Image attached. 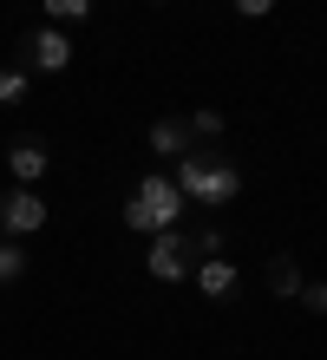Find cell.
Segmentation results:
<instances>
[{
	"instance_id": "1",
	"label": "cell",
	"mask_w": 327,
	"mask_h": 360,
	"mask_svg": "<svg viewBox=\"0 0 327 360\" xmlns=\"http://www.w3.org/2000/svg\"><path fill=\"white\" fill-rule=\"evenodd\" d=\"M184 190V203H210V210H223L243 197V164H236L229 151H184L177 158V177H170Z\"/></svg>"
},
{
	"instance_id": "2",
	"label": "cell",
	"mask_w": 327,
	"mask_h": 360,
	"mask_svg": "<svg viewBox=\"0 0 327 360\" xmlns=\"http://www.w3.org/2000/svg\"><path fill=\"white\" fill-rule=\"evenodd\" d=\"M184 217V190L150 171L138 190H131V203H124V229H138V236H158V229H177Z\"/></svg>"
},
{
	"instance_id": "3",
	"label": "cell",
	"mask_w": 327,
	"mask_h": 360,
	"mask_svg": "<svg viewBox=\"0 0 327 360\" xmlns=\"http://www.w3.org/2000/svg\"><path fill=\"white\" fill-rule=\"evenodd\" d=\"M72 66V39L59 27H33L20 33V72H65Z\"/></svg>"
},
{
	"instance_id": "4",
	"label": "cell",
	"mask_w": 327,
	"mask_h": 360,
	"mask_svg": "<svg viewBox=\"0 0 327 360\" xmlns=\"http://www.w3.org/2000/svg\"><path fill=\"white\" fill-rule=\"evenodd\" d=\"M190 256H196L190 236H177V229H158V236H150V249H144V269L158 275V282H184V275L196 269Z\"/></svg>"
},
{
	"instance_id": "5",
	"label": "cell",
	"mask_w": 327,
	"mask_h": 360,
	"mask_svg": "<svg viewBox=\"0 0 327 360\" xmlns=\"http://www.w3.org/2000/svg\"><path fill=\"white\" fill-rule=\"evenodd\" d=\"M0 229L20 243V236H33V229H46V203H39V190H27L20 184L13 197H7V210H0Z\"/></svg>"
},
{
	"instance_id": "6",
	"label": "cell",
	"mask_w": 327,
	"mask_h": 360,
	"mask_svg": "<svg viewBox=\"0 0 327 360\" xmlns=\"http://www.w3.org/2000/svg\"><path fill=\"white\" fill-rule=\"evenodd\" d=\"M46 164H53V151H46V138H13L7 144V171L20 177V184H27V190H39V177H46Z\"/></svg>"
},
{
	"instance_id": "7",
	"label": "cell",
	"mask_w": 327,
	"mask_h": 360,
	"mask_svg": "<svg viewBox=\"0 0 327 360\" xmlns=\"http://www.w3.org/2000/svg\"><path fill=\"white\" fill-rule=\"evenodd\" d=\"M150 158H164V164H177L184 151H190V131H184V118H158V124H150Z\"/></svg>"
},
{
	"instance_id": "8",
	"label": "cell",
	"mask_w": 327,
	"mask_h": 360,
	"mask_svg": "<svg viewBox=\"0 0 327 360\" xmlns=\"http://www.w3.org/2000/svg\"><path fill=\"white\" fill-rule=\"evenodd\" d=\"M196 288H203L210 302H223V295L236 288V262H223V256H203V262H196Z\"/></svg>"
},
{
	"instance_id": "9",
	"label": "cell",
	"mask_w": 327,
	"mask_h": 360,
	"mask_svg": "<svg viewBox=\"0 0 327 360\" xmlns=\"http://www.w3.org/2000/svg\"><path fill=\"white\" fill-rule=\"evenodd\" d=\"M262 282H269V295H281V302H295V288H301V269H295V256H269V269H262Z\"/></svg>"
},
{
	"instance_id": "10",
	"label": "cell",
	"mask_w": 327,
	"mask_h": 360,
	"mask_svg": "<svg viewBox=\"0 0 327 360\" xmlns=\"http://www.w3.org/2000/svg\"><path fill=\"white\" fill-rule=\"evenodd\" d=\"M184 131H190V151H196V144H216V138H223V112H190Z\"/></svg>"
},
{
	"instance_id": "11",
	"label": "cell",
	"mask_w": 327,
	"mask_h": 360,
	"mask_svg": "<svg viewBox=\"0 0 327 360\" xmlns=\"http://www.w3.org/2000/svg\"><path fill=\"white\" fill-rule=\"evenodd\" d=\"M20 275H27V249L13 236H0V282H20Z\"/></svg>"
},
{
	"instance_id": "12",
	"label": "cell",
	"mask_w": 327,
	"mask_h": 360,
	"mask_svg": "<svg viewBox=\"0 0 327 360\" xmlns=\"http://www.w3.org/2000/svg\"><path fill=\"white\" fill-rule=\"evenodd\" d=\"M33 86V72H20V66H0V105H20Z\"/></svg>"
},
{
	"instance_id": "13",
	"label": "cell",
	"mask_w": 327,
	"mask_h": 360,
	"mask_svg": "<svg viewBox=\"0 0 327 360\" xmlns=\"http://www.w3.org/2000/svg\"><path fill=\"white\" fill-rule=\"evenodd\" d=\"M53 20H92V0H39Z\"/></svg>"
},
{
	"instance_id": "14",
	"label": "cell",
	"mask_w": 327,
	"mask_h": 360,
	"mask_svg": "<svg viewBox=\"0 0 327 360\" xmlns=\"http://www.w3.org/2000/svg\"><path fill=\"white\" fill-rule=\"evenodd\" d=\"M295 302L308 308V314H327V282H301V288H295Z\"/></svg>"
},
{
	"instance_id": "15",
	"label": "cell",
	"mask_w": 327,
	"mask_h": 360,
	"mask_svg": "<svg viewBox=\"0 0 327 360\" xmlns=\"http://www.w3.org/2000/svg\"><path fill=\"white\" fill-rule=\"evenodd\" d=\"M229 7L243 13V20H262V13H275V0H229Z\"/></svg>"
},
{
	"instance_id": "16",
	"label": "cell",
	"mask_w": 327,
	"mask_h": 360,
	"mask_svg": "<svg viewBox=\"0 0 327 360\" xmlns=\"http://www.w3.org/2000/svg\"><path fill=\"white\" fill-rule=\"evenodd\" d=\"M0 210H7V197H0Z\"/></svg>"
}]
</instances>
